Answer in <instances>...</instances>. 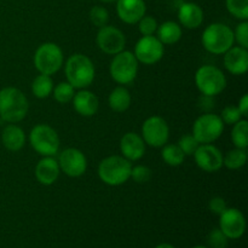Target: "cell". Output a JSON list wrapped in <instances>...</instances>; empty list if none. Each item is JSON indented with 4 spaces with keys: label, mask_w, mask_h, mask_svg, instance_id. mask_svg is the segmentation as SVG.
Masks as SVG:
<instances>
[{
    "label": "cell",
    "mask_w": 248,
    "mask_h": 248,
    "mask_svg": "<svg viewBox=\"0 0 248 248\" xmlns=\"http://www.w3.org/2000/svg\"><path fill=\"white\" fill-rule=\"evenodd\" d=\"M156 38L161 41L164 45H172L182 38V28L177 22L167 21L164 22L161 26H157Z\"/></svg>",
    "instance_id": "cell-23"
},
{
    "label": "cell",
    "mask_w": 248,
    "mask_h": 248,
    "mask_svg": "<svg viewBox=\"0 0 248 248\" xmlns=\"http://www.w3.org/2000/svg\"><path fill=\"white\" fill-rule=\"evenodd\" d=\"M28 99L16 87L0 90V118L9 124L19 123L28 113Z\"/></svg>",
    "instance_id": "cell-1"
},
{
    "label": "cell",
    "mask_w": 248,
    "mask_h": 248,
    "mask_svg": "<svg viewBox=\"0 0 248 248\" xmlns=\"http://www.w3.org/2000/svg\"><path fill=\"white\" fill-rule=\"evenodd\" d=\"M247 161V152L246 149L241 148H235L230 150L223 156V166L229 170H239L246 164Z\"/></svg>",
    "instance_id": "cell-26"
},
{
    "label": "cell",
    "mask_w": 248,
    "mask_h": 248,
    "mask_svg": "<svg viewBox=\"0 0 248 248\" xmlns=\"http://www.w3.org/2000/svg\"><path fill=\"white\" fill-rule=\"evenodd\" d=\"M161 156L170 166H179L183 164L186 159V155L178 147V144H165L162 148Z\"/></svg>",
    "instance_id": "cell-27"
},
{
    "label": "cell",
    "mask_w": 248,
    "mask_h": 248,
    "mask_svg": "<svg viewBox=\"0 0 248 248\" xmlns=\"http://www.w3.org/2000/svg\"><path fill=\"white\" fill-rule=\"evenodd\" d=\"M97 45L107 55H116L124 51L126 38L123 31L113 26H104L97 33Z\"/></svg>",
    "instance_id": "cell-12"
},
{
    "label": "cell",
    "mask_w": 248,
    "mask_h": 248,
    "mask_svg": "<svg viewBox=\"0 0 248 248\" xmlns=\"http://www.w3.org/2000/svg\"><path fill=\"white\" fill-rule=\"evenodd\" d=\"M90 19H91L92 24L98 28L107 26L109 21L108 10L103 6H93L90 10Z\"/></svg>",
    "instance_id": "cell-31"
},
{
    "label": "cell",
    "mask_w": 248,
    "mask_h": 248,
    "mask_svg": "<svg viewBox=\"0 0 248 248\" xmlns=\"http://www.w3.org/2000/svg\"><path fill=\"white\" fill-rule=\"evenodd\" d=\"M1 142L10 152H18L26 143V135L21 127L15 124H10L2 131Z\"/></svg>",
    "instance_id": "cell-22"
},
{
    "label": "cell",
    "mask_w": 248,
    "mask_h": 248,
    "mask_svg": "<svg viewBox=\"0 0 248 248\" xmlns=\"http://www.w3.org/2000/svg\"><path fill=\"white\" fill-rule=\"evenodd\" d=\"M120 150L123 156L128 161H137L144 155L145 143L142 136L135 132H127L120 140Z\"/></svg>",
    "instance_id": "cell-18"
},
{
    "label": "cell",
    "mask_w": 248,
    "mask_h": 248,
    "mask_svg": "<svg viewBox=\"0 0 248 248\" xmlns=\"http://www.w3.org/2000/svg\"><path fill=\"white\" fill-rule=\"evenodd\" d=\"M67 81L74 89H85L94 79V65L87 56L74 53L65 62Z\"/></svg>",
    "instance_id": "cell-2"
},
{
    "label": "cell",
    "mask_w": 248,
    "mask_h": 248,
    "mask_svg": "<svg viewBox=\"0 0 248 248\" xmlns=\"http://www.w3.org/2000/svg\"><path fill=\"white\" fill-rule=\"evenodd\" d=\"M155 248H174V247L170 244H160V245H157Z\"/></svg>",
    "instance_id": "cell-41"
},
{
    "label": "cell",
    "mask_w": 248,
    "mask_h": 248,
    "mask_svg": "<svg viewBox=\"0 0 248 248\" xmlns=\"http://www.w3.org/2000/svg\"><path fill=\"white\" fill-rule=\"evenodd\" d=\"M131 170V161L124 156L113 155L102 160L98 166V177L107 186H118L130 179Z\"/></svg>",
    "instance_id": "cell-3"
},
{
    "label": "cell",
    "mask_w": 248,
    "mask_h": 248,
    "mask_svg": "<svg viewBox=\"0 0 248 248\" xmlns=\"http://www.w3.org/2000/svg\"><path fill=\"white\" fill-rule=\"evenodd\" d=\"M237 108H239L241 115L246 118V116L248 115V114H247L248 113V96H247V94H244V96L241 97V99H240Z\"/></svg>",
    "instance_id": "cell-40"
},
{
    "label": "cell",
    "mask_w": 248,
    "mask_h": 248,
    "mask_svg": "<svg viewBox=\"0 0 248 248\" xmlns=\"http://www.w3.org/2000/svg\"><path fill=\"white\" fill-rule=\"evenodd\" d=\"M225 69L234 75H242L248 70V52L247 48L241 46H232L224 53Z\"/></svg>",
    "instance_id": "cell-17"
},
{
    "label": "cell",
    "mask_w": 248,
    "mask_h": 248,
    "mask_svg": "<svg viewBox=\"0 0 248 248\" xmlns=\"http://www.w3.org/2000/svg\"><path fill=\"white\" fill-rule=\"evenodd\" d=\"M138 29H140V34H142L143 36L154 35V33H156L157 29L156 19L153 16H145L144 15V16L138 21Z\"/></svg>",
    "instance_id": "cell-33"
},
{
    "label": "cell",
    "mask_w": 248,
    "mask_h": 248,
    "mask_svg": "<svg viewBox=\"0 0 248 248\" xmlns=\"http://www.w3.org/2000/svg\"><path fill=\"white\" fill-rule=\"evenodd\" d=\"M193 248H208V247H205V246H195V247H193Z\"/></svg>",
    "instance_id": "cell-43"
},
{
    "label": "cell",
    "mask_w": 248,
    "mask_h": 248,
    "mask_svg": "<svg viewBox=\"0 0 248 248\" xmlns=\"http://www.w3.org/2000/svg\"><path fill=\"white\" fill-rule=\"evenodd\" d=\"M145 2L143 0H116V12L119 18L127 24L138 23L145 15Z\"/></svg>",
    "instance_id": "cell-16"
},
{
    "label": "cell",
    "mask_w": 248,
    "mask_h": 248,
    "mask_svg": "<svg viewBox=\"0 0 248 248\" xmlns=\"http://www.w3.org/2000/svg\"><path fill=\"white\" fill-rule=\"evenodd\" d=\"M234 33L224 23H212L202 33V45L213 55H224L234 45Z\"/></svg>",
    "instance_id": "cell-4"
},
{
    "label": "cell",
    "mask_w": 248,
    "mask_h": 248,
    "mask_svg": "<svg viewBox=\"0 0 248 248\" xmlns=\"http://www.w3.org/2000/svg\"><path fill=\"white\" fill-rule=\"evenodd\" d=\"M109 73L114 81L120 85L131 84L138 73V61L130 51H121L114 55L109 67Z\"/></svg>",
    "instance_id": "cell-7"
},
{
    "label": "cell",
    "mask_w": 248,
    "mask_h": 248,
    "mask_svg": "<svg viewBox=\"0 0 248 248\" xmlns=\"http://www.w3.org/2000/svg\"><path fill=\"white\" fill-rule=\"evenodd\" d=\"M242 115L240 113L239 108L234 106H227L222 110V114H220V119H222L223 124H227V125H234L237 121L241 120Z\"/></svg>",
    "instance_id": "cell-36"
},
{
    "label": "cell",
    "mask_w": 248,
    "mask_h": 248,
    "mask_svg": "<svg viewBox=\"0 0 248 248\" xmlns=\"http://www.w3.org/2000/svg\"><path fill=\"white\" fill-rule=\"evenodd\" d=\"M234 33V41H236L239 44V46L241 47L247 48L248 47V22L242 21L241 23H239L235 28Z\"/></svg>",
    "instance_id": "cell-37"
},
{
    "label": "cell",
    "mask_w": 248,
    "mask_h": 248,
    "mask_svg": "<svg viewBox=\"0 0 248 248\" xmlns=\"http://www.w3.org/2000/svg\"><path fill=\"white\" fill-rule=\"evenodd\" d=\"M101 1H103V2H107V4H110V2H115L116 0H101Z\"/></svg>",
    "instance_id": "cell-42"
},
{
    "label": "cell",
    "mask_w": 248,
    "mask_h": 248,
    "mask_svg": "<svg viewBox=\"0 0 248 248\" xmlns=\"http://www.w3.org/2000/svg\"><path fill=\"white\" fill-rule=\"evenodd\" d=\"M58 165L61 171L67 176L80 177L85 173L87 169V160L84 153L75 148H67L63 150L58 157Z\"/></svg>",
    "instance_id": "cell-13"
},
{
    "label": "cell",
    "mask_w": 248,
    "mask_h": 248,
    "mask_svg": "<svg viewBox=\"0 0 248 248\" xmlns=\"http://www.w3.org/2000/svg\"><path fill=\"white\" fill-rule=\"evenodd\" d=\"M74 87H73L68 81L60 82V84L56 85V87H53L52 90L53 98H55L58 103H68V102L72 101L73 97H74Z\"/></svg>",
    "instance_id": "cell-30"
},
{
    "label": "cell",
    "mask_w": 248,
    "mask_h": 248,
    "mask_svg": "<svg viewBox=\"0 0 248 248\" xmlns=\"http://www.w3.org/2000/svg\"><path fill=\"white\" fill-rule=\"evenodd\" d=\"M60 165L52 156H44L35 166V177L43 186H52L60 176Z\"/></svg>",
    "instance_id": "cell-19"
},
{
    "label": "cell",
    "mask_w": 248,
    "mask_h": 248,
    "mask_svg": "<svg viewBox=\"0 0 248 248\" xmlns=\"http://www.w3.org/2000/svg\"><path fill=\"white\" fill-rule=\"evenodd\" d=\"M178 19L183 27L196 29L203 21V11L195 2H184L178 10Z\"/></svg>",
    "instance_id": "cell-21"
},
{
    "label": "cell",
    "mask_w": 248,
    "mask_h": 248,
    "mask_svg": "<svg viewBox=\"0 0 248 248\" xmlns=\"http://www.w3.org/2000/svg\"><path fill=\"white\" fill-rule=\"evenodd\" d=\"M200 143L193 136V133H188V135H184L179 138L178 140V147L181 148L182 152L184 153V155H194V153L196 152V149L199 148Z\"/></svg>",
    "instance_id": "cell-32"
},
{
    "label": "cell",
    "mask_w": 248,
    "mask_h": 248,
    "mask_svg": "<svg viewBox=\"0 0 248 248\" xmlns=\"http://www.w3.org/2000/svg\"><path fill=\"white\" fill-rule=\"evenodd\" d=\"M170 137V128L161 116H150L142 126V138L145 144L154 148L164 147Z\"/></svg>",
    "instance_id": "cell-10"
},
{
    "label": "cell",
    "mask_w": 248,
    "mask_h": 248,
    "mask_svg": "<svg viewBox=\"0 0 248 248\" xmlns=\"http://www.w3.org/2000/svg\"><path fill=\"white\" fill-rule=\"evenodd\" d=\"M224 131V124L219 115L205 113L199 116L193 125V136L200 144H208L217 140Z\"/></svg>",
    "instance_id": "cell-9"
},
{
    "label": "cell",
    "mask_w": 248,
    "mask_h": 248,
    "mask_svg": "<svg viewBox=\"0 0 248 248\" xmlns=\"http://www.w3.org/2000/svg\"><path fill=\"white\" fill-rule=\"evenodd\" d=\"M228 237L220 229H213L207 236V244L211 248H227Z\"/></svg>",
    "instance_id": "cell-34"
},
{
    "label": "cell",
    "mask_w": 248,
    "mask_h": 248,
    "mask_svg": "<svg viewBox=\"0 0 248 248\" xmlns=\"http://www.w3.org/2000/svg\"><path fill=\"white\" fill-rule=\"evenodd\" d=\"M53 90V81L50 75L40 74L33 80L31 84V92L36 98H47Z\"/></svg>",
    "instance_id": "cell-25"
},
{
    "label": "cell",
    "mask_w": 248,
    "mask_h": 248,
    "mask_svg": "<svg viewBox=\"0 0 248 248\" xmlns=\"http://www.w3.org/2000/svg\"><path fill=\"white\" fill-rule=\"evenodd\" d=\"M130 178H132L138 184L147 183L152 178V170L144 165H138V166L132 167Z\"/></svg>",
    "instance_id": "cell-35"
},
{
    "label": "cell",
    "mask_w": 248,
    "mask_h": 248,
    "mask_svg": "<svg viewBox=\"0 0 248 248\" xmlns=\"http://www.w3.org/2000/svg\"><path fill=\"white\" fill-rule=\"evenodd\" d=\"M133 55L143 64H154L164 56V44L154 35L143 36L136 44Z\"/></svg>",
    "instance_id": "cell-11"
},
{
    "label": "cell",
    "mask_w": 248,
    "mask_h": 248,
    "mask_svg": "<svg viewBox=\"0 0 248 248\" xmlns=\"http://www.w3.org/2000/svg\"><path fill=\"white\" fill-rule=\"evenodd\" d=\"M195 85L202 94L215 97L225 89L227 78L219 68L206 64L196 70Z\"/></svg>",
    "instance_id": "cell-5"
},
{
    "label": "cell",
    "mask_w": 248,
    "mask_h": 248,
    "mask_svg": "<svg viewBox=\"0 0 248 248\" xmlns=\"http://www.w3.org/2000/svg\"><path fill=\"white\" fill-rule=\"evenodd\" d=\"M200 103H205V106H201L200 108L203 109L205 111H207V113H210L211 109L213 108V97L211 96H205V94H202V97L200 98Z\"/></svg>",
    "instance_id": "cell-39"
},
{
    "label": "cell",
    "mask_w": 248,
    "mask_h": 248,
    "mask_svg": "<svg viewBox=\"0 0 248 248\" xmlns=\"http://www.w3.org/2000/svg\"><path fill=\"white\" fill-rule=\"evenodd\" d=\"M109 107L116 113L126 111L131 106V94L124 86H118L110 92L108 98Z\"/></svg>",
    "instance_id": "cell-24"
},
{
    "label": "cell",
    "mask_w": 248,
    "mask_h": 248,
    "mask_svg": "<svg viewBox=\"0 0 248 248\" xmlns=\"http://www.w3.org/2000/svg\"><path fill=\"white\" fill-rule=\"evenodd\" d=\"M34 65L40 74L57 73L63 65V53L60 46L53 43L41 44L34 55Z\"/></svg>",
    "instance_id": "cell-8"
},
{
    "label": "cell",
    "mask_w": 248,
    "mask_h": 248,
    "mask_svg": "<svg viewBox=\"0 0 248 248\" xmlns=\"http://www.w3.org/2000/svg\"><path fill=\"white\" fill-rule=\"evenodd\" d=\"M72 101L75 111L81 116H93L98 110V98L93 92L87 90H81L75 93Z\"/></svg>",
    "instance_id": "cell-20"
},
{
    "label": "cell",
    "mask_w": 248,
    "mask_h": 248,
    "mask_svg": "<svg viewBox=\"0 0 248 248\" xmlns=\"http://www.w3.org/2000/svg\"><path fill=\"white\" fill-rule=\"evenodd\" d=\"M232 130V140L235 148L246 149L248 145V123L247 120H240L234 124Z\"/></svg>",
    "instance_id": "cell-28"
},
{
    "label": "cell",
    "mask_w": 248,
    "mask_h": 248,
    "mask_svg": "<svg viewBox=\"0 0 248 248\" xmlns=\"http://www.w3.org/2000/svg\"><path fill=\"white\" fill-rule=\"evenodd\" d=\"M208 208L212 213L215 215L220 216L225 210H227V202L223 198H219V196H216V198H212L208 202Z\"/></svg>",
    "instance_id": "cell-38"
},
{
    "label": "cell",
    "mask_w": 248,
    "mask_h": 248,
    "mask_svg": "<svg viewBox=\"0 0 248 248\" xmlns=\"http://www.w3.org/2000/svg\"><path fill=\"white\" fill-rule=\"evenodd\" d=\"M219 229L230 240L240 239L246 230V219L237 208H227L220 215Z\"/></svg>",
    "instance_id": "cell-14"
},
{
    "label": "cell",
    "mask_w": 248,
    "mask_h": 248,
    "mask_svg": "<svg viewBox=\"0 0 248 248\" xmlns=\"http://www.w3.org/2000/svg\"><path fill=\"white\" fill-rule=\"evenodd\" d=\"M225 6L235 18L247 21L248 0H225Z\"/></svg>",
    "instance_id": "cell-29"
},
{
    "label": "cell",
    "mask_w": 248,
    "mask_h": 248,
    "mask_svg": "<svg viewBox=\"0 0 248 248\" xmlns=\"http://www.w3.org/2000/svg\"><path fill=\"white\" fill-rule=\"evenodd\" d=\"M29 142L31 148L41 156H55L60 150V137L57 132L45 124L31 128Z\"/></svg>",
    "instance_id": "cell-6"
},
{
    "label": "cell",
    "mask_w": 248,
    "mask_h": 248,
    "mask_svg": "<svg viewBox=\"0 0 248 248\" xmlns=\"http://www.w3.org/2000/svg\"><path fill=\"white\" fill-rule=\"evenodd\" d=\"M194 159L201 170L210 173L218 171L223 166L222 152L211 143L199 145L196 152L194 153Z\"/></svg>",
    "instance_id": "cell-15"
}]
</instances>
